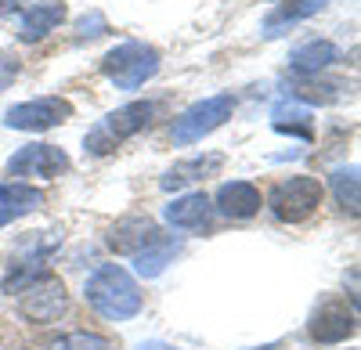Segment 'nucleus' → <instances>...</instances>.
<instances>
[{
	"instance_id": "obj_1",
	"label": "nucleus",
	"mask_w": 361,
	"mask_h": 350,
	"mask_svg": "<svg viewBox=\"0 0 361 350\" xmlns=\"http://www.w3.org/2000/svg\"><path fill=\"white\" fill-rule=\"evenodd\" d=\"M83 296L102 318H109V322H127V318H134L141 311L137 282L127 268H119V264H102L87 278Z\"/></svg>"
},
{
	"instance_id": "obj_2",
	"label": "nucleus",
	"mask_w": 361,
	"mask_h": 350,
	"mask_svg": "<svg viewBox=\"0 0 361 350\" xmlns=\"http://www.w3.org/2000/svg\"><path fill=\"white\" fill-rule=\"evenodd\" d=\"M152 115H156V101H127L112 108L105 120H98L83 134V152L87 156H109L116 152L123 141H130L134 134L152 127Z\"/></svg>"
},
{
	"instance_id": "obj_3",
	"label": "nucleus",
	"mask_w": 361,
	"mask_h": 350,
	"mask_svg": "<svg viewBox=\"0 0 361 350\" xmlns=\"http://www.w3.org/2000/svg\"><path fill=\"white\" fill-rule=\"evenodd\" d=\"M159 73V51L145 40H123L102 58V76L116 91H137Z\"/></svg>"
},
{
	"instance_id": "obj_4",
	"label": "nucleus",
	"mask_w": 361,
	"mask_h": 350,
	"mask_svg": "<svg viewBox=\"0 0 361 350\" xmlns=\"http://www.w3.org/2000/svg\"><path fill=\"white\" fill-rule=\"evenodd\" d=\"M231 115H235V98L231 94H209V98L188 105L177 115L173 127H170V141L180 144V149H185V144H195V141L209 137L214 130H221Z\"/></svg>"
},
{
	"instance_id": "obj_5",
	"label": "nucleus",
	"mask_w": 361,
	"mask_h": 350,
	"mask_svg": "<svg viewBox=\"0 0 361 350\" xmlns=\"http://www.w3.org/2000/svg\"><path fill=\"white\" fill-rule=\"evenodd\" d=\"M322 181L318 177H307V173H293V177L279 181L275 188L267 192V206L282 224H300L307 220L318 206H322Z\"/></svg>"
},
{
	"instance_id": "obj_6",
	"label": "nucleus",
	"mask_w": 361,
	"mask_h": 350,
	"mask_svg": "<svg viewBox=\"0 0 361 350\" xmlns=\"http://www.w3.org/2000/svg\"><path fill=\"white\" fill-rule=\"evenodd\" d=\"M69 170V156L66 149H58V144H22V149L8 159L4 173L11 181H22L29 185V177L33 181H54V177H62V173Z\"/></svg>"
},
{
	"instance_id": "obj_7",
	"label": "nucleus",
	"mask_w": 361,
	"mask_h": 350,
	"mask_svg": "<svg viewBox=\"0 0 361 350\" xmlns=\"http://www.w3.org/2000/svg\"><path fill=\"white\" fill-rule=\"evenodd\" d=\"M18 311L33 325H51V322H58V318L69 311V293H66V285L58 282L54 275L44 271L40 278H33L18 293Z\"/></svg>"
},
{
	"instance_id": "obj_8",
	"label": "nucleus",
	"mask_w": 361,
	"mask_h": 350,
	"mask_svg": "<svg viewBox=\"0 0 361 350\" xmlns=\"http://www.w3.org/2000/svg\"><path fill=\"white\" fill-rule=\"evenodd\" d=\"M66 120H73V101L66 98H33V101H18L4 112V127L22 130V134H44V130L62 127Z\"/></svg>"
},
{
	"instance_id": "obj_9",
	"label": "nucleus",
	"mask_w": 361,
	"mask_h": 350,
	"mask_svg": "<svg viewBox=\"0 0 361 350\" xmlns=\"http://www.w3.org/2000/svg\"><path fill=\"white\" fill-rule=\"evenodd\" d=\"M66 18H69L66 0H40V4H29L25 15H22V22H18V40L22 44H40Z\"/></svg>"
},
{
	"instance_id": "obj_10",
	"label": "nucleus",
	"mask_w": 361,
	"mask_h": 350,
	"mask_svg": "<svg viewBox=\"0 0 361 350\" xmlns=\"http://www.w3.org/2000/svg\"><path fill=\"white\" fill-rule=\"evenodd\" d=\"M156 235H159V227H156L152 217L130 213V217H123V220H119V224L109 231V246H112L119 256H137Z\"/></svg>"
},
{
	"instance_id": "obj_11",
	"label": "nucleus",
	"mask_w": 361,
	"mask_h": 350,
	"mask_svg": "<svg viewBox=\"0 0 361 350\" xmlns=\"http://www.w3.org/2000/svg\"><path fill=\"white\" fill-rule=\"evenodd\" d=\"M311 336L314 343H343L347 336H354V307L347 311L336 300L322 304L311 318Z\"/></svg>"
},
{
	"instance_id": "obj_12",
	"label": "nucleus",
	"mask_w": 361,
	"mask_h": 350,
	"mask_svg": "<svg viewBox=\"0 0 361 350\" xmlns=\"http://www.w3.org/2000/svg\"><path fill=\"white\" fill-rule=\"evenodd\" d=\"M325 8H329V0H282V4L264 18V37H267V40H279V37L289 33L293 25L314 18V15L325 11Z\"/></svg>"
},
{
	"instance_id": "obj_13",
	"label": "nucleus",
	"mask_w": 361,
	"mask_h": 350,
	"mask_svg": "<svg viewBox=\"0 0 361 350\" xmlns=\"http://www.w3.org/2000/svg\"><path fill=\"white\" fill-rule=\"evenodd\" d=\"M209 213H214V206H209V195L206 192H188V195H177L170 206L163 210L166 224L177 227V231H199L209 224Z\"/></svg>"
},
{
	"instance_id": "obj_14",
	"label": "nucleus",
	"mask_w": 361,
	"mask_h": 350,
	"mask_svg": "<svg viewBox=\"0 0 361 350\" xmlns=\"http://www.w3.org/2000/svg\"><path fill=\"white\" fill-rule=\"evenodd\" d=\"M217 202V210L231 220H250L253 213H260V192L250 185V181H224L214 195Z\"/></svg>"
},
{
	"instance_id": "obj_15",
	"label": "nucleus",
	"mask_w": 361,
	"mask_h": 350,
	"mask_svg": "<svg viewBox=\"0 0 361 350\" xmlns=\"http://www.w3.org/2000/svg\"><path fill=\"white\" fill-rule=\"evenodd\" d=\"M340 62V47L333 40H307V44H300L296 51H289V69L296 76H318L325 73L329 65H336Z\"/></svg>"
},
{
	"instance_id": "obj_16",
	"label": "nucleus",
	"mask_w": 361,
	"mask_h": 350,
	"mask_svg": "<svg viewBox=\"0 0 361 350\" xmlns=\"http://www.w3.org/2000/svg\"><path fill=\"white\" fill-rule=\"evenodd\" d=\"M40 188L22 185V181H0V227H8L18 217H29L33 210H40Z\"/></svg>"
},
{
	"instance_id": "obj_17",
	"label": "nucleus",
	"mask_w": 361,
	"mask_h": 350,
	"mask_svg": "<svg viewBox=\"0 0 361 350\" xmlns=\"http://www.w3.org/2000/svg\"><path fill=\"white\" fill-rule=\"evenodd\" d=\"M224 166V156L221 152H206V156H192V159H185V163H177V166H170L166 173H163V192H173V188H188V185H195V181H202V177H209V173H217Z\"/></svg>"
},
{
	"instance_id": "obj_18",
	"label": "nucleus",
	"mask_w": 361,
	"mask_h": 350,
	"mask_svg": "<svg viewBox=\"0 0 361 350\" xmlns=\"http://www.w3.org/2000/svg\"><path fill=\"white\" fill-rule=\"evenodd\" d=\"M177 249H180V242L159 231V235H156L152 242H148L137 256H130V260H134V271H137L141 278H156V275H163V271H166V264L177 256Z\"/></svg>"
},
{
	"instance_id": "obj_19",
	"label": "nucleus",
	"mask_w": 361,
	"mask_h": 350,
	"mask_svg": "<svg viewBox=\"0 0 361 350\" xmlns=\"http://www.w3.org/2000/svg\"><path fill=\"white\" fill-rule=\"evenodd\" d=\"M333 195H336V202L350 213V217H357V206H361V181H357V166H336L333 170Z\"/></svg>"
},
{
	"instance_id": "obj_20",
	"label": "nucleus",
	"mask_w": 361,
	"mask_h": 350,
	"mask_svg": "<svg viewBox=\"0 0 361 350\" xmlns=\"http://www.w3.org/2000/svg\"><path fill=\"white\" fill-rule=\"evenodd\" d=\"M307 108L304 105H279L271 112V127L279 134H300V137H311V127H307Z\"/></svg>"
},
{
	"instance_id": "obj_21",
	"label": "nucleus",
	"mask_w": 361,
	"mask_h": 350,
	"mask_svg": "<svg viewBox=\"0 0 361 350\" xmlns=\"http://www.w3.org/2000/svg\"><path fill=\"white\" fill-rule=\"evenodd\" d=\"M54 350H112L105 336L98 332H69L54 343Z\"/></svg>"
},
{
	"instance_id": "obj_22",
	"label": "nucleus",
	"mask_w": 361,
	"mask_h": 350,
	"mask_svg": "<svg viewBox=\"0 0 361 350\" xmlns=\"http://www.w3.org/2000/svg\"><path fill=\"white\" fill-rule=\"evenodd\" d=\"M76 29H80V40H83V37H102V33H105V18H102V11H90V18L83 15V22H80Z\"/></svg>"
},
{
	"instance_id": "obj_23",
	"label": "nucleus",
	"mask_w": 361,
	"mask_h": 350,
	"mask_svg": "<svg viewBox=\"0 0 361 350\" xmlns=\"http://www.w3.org/2000/svg\"><path fill=\"white\" fill-rule=\"evenodd\" d=\"M15 76H18V62L15 58H0V91H4Z\"/></svg>"
},
{
	"instance_id": "obj_24",
	"label": "nucleus",
	"mask_w": 361,
	"mask_h": 350,
	"mask_svg": "<svg viewBox=\"0 0 361 350\" xmlns=\"http://www.w3.org/2000/svg\"><path fill=\"white\" fill-rule=\"evenodd\" d=\"M22 4H25V0H0V18H11Z\"/></svg>"
},
{
	"instance_id": "obj_25",
	"label": "nucleus",
	"mask_w": 361,
	"mask_h": 350,
	"mask_svg": "<svg viewBox=\"0 0 361 350\" xmlns=\"http://www.w3.org/2000/svg\"><path fill=\"white\" fill-rule=\"evenodd\" d=\"M137 350H177V346H166V343H137Z\"/></svg>"
}]
</instances>
